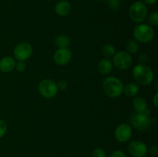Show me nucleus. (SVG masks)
Listing matches in <instances>:
<instances>
[{
	"mask_svg": "<svg viewBox=\"0 0 158 157\" xmlns=\"http://www.w3.org/2000/svg\"><path fill=\"white\" fill-rule=\"evenodd\" d=\"M99 1H107V0H99Z\"/></svg>",
	"mask_w": 158,
	"mask_h": 157,
	"instance_id": "obj_31",
	"label": "nucleus"
},
{
	"mask_svg": "<svg viewBox=\"0 0 158 157\" xmlns=\"http://www.w3.org/2000/svg\"><path fill=\"white\" fill-rule=\"evenodd\" d=\"M158 93H157L154 95V99H153V103H154V106H155L156 108H158Z\"/></svg>",
	"mask_w": 158,
	"mask_h": 157,
	"instance_id": "obj_29",
	"label": "nucleus"
},
{
	"mask_svg": "<svg viewBox=\"0 0 158 157\" xmlns=\"http://www.w3.org/2000/svg\"><path fill=\"white\" fill-rule=\"evenodd\" d=\"M133 108L136 113H146L148 111V103L142 97H136L133 101Z\"/></svg>",
	"mask_w": 158,
	"mask_h": 157,
	"instance_id": "obj_14",
	"label": "nucleus"
},
{
	"mask_svg": "<svg viewBox=\"0 0 158 157\" xmlns=\"http://www.w3.org/2000/svg\"><path fill=\"white\" fill-rule=\"evenodd\" d=\"M128 150L134 157H144L148 152V146L138 140H134L128 145Z\"/></svg>",
	"mask_w": 158,
	"mask_h": 157,
	"instance_id": "obj_10",
	"label": "nucleus"
},
{
	"mask_svg": "<svg viewBox=\"0 0 158 157\" xmlns=\"http://www.w3.org/2000/svg\"><path fill=\"white\" fill-rule=\"evenodd\" d=\"M71 9H72V6L70 3L69 2L63 0L57 2V4L56 5L55 12L59 16L63 17L69 15L71 12Z\"/></svg>",
	"mask_w": 158,
	"mask_h": 157,
	"instance_id": "obj_12",
	"label": "nucleus"
},
{
	"mask_svg": "<svg viewBox=\"0 0 158 157\" xmlns=\"http://www.w3.org/2000/svg\"><path fill=\"white\" fill-rule=\"evenodd\" d=\"M19 72H23L26 70V64L24 61H19L18 62L15 64V67Z\"/></svg>",
	"mask_w": 158,
	"mask_h": 157,
	"instance_id": "obj_24",
	"label": "nucleus"
},
{
	"mask_svg": "<svg viewBox=\"0 0 158 157\" xmlns=\"http://www.w3.org/2000/svg\"><path fill=\"white\" fill-rule=\"evenodd\" d=\"M154 35V30L149 25L140 24L136 26L134 30L135 40L141 43H148L152 41Z\"/></svg>",
	"mask_w": 158,
	"mask_h": 157,
	"instance_id": "obj_3",
	"label": "nucleus"
},
{
	"mask_svg": "<svg viewBox=\"0 0 158 157\" xmlns=\"http://www.w3.org/2000/svg\"><path fill=\"white\" fill-rule=\"evenodd\" d=\"M151 157H157V156H151Z\"/></svg>",
	"mask_w": 158,
	"mask_h": 157,
	"instance_id": "obj_32",
	"label": "nucleus"
},
{
	"mask_svg": "<svg viewBox=\"0 0 158 157\" xmlns=\"http://www.w3.org/2000/svg\"><path fill=\"white\" fill-rule=\"evenodd\" d=\"M131 123L136 129L139 131H146L151 125V119L146 113H134L131 116Z\"/></svg>",
	"mask_w": 158,
	"mask_h": 157,
	"instance_id": "obj_6",
	"label": "nucleus"
},
{
	"mask_svg": "<svg viewBox=\"0 0 158 157\" xmlns=\"http://www.w3.org/2000/svg\"><path fill=\"white\" fill-rule=\"evenodd\" d=\"M92 157H106V152L101 148H96L93 151Z\"/></svg>",
	"mask_w": 158,
	"mask_h": 157,
	"instance_id": "obj_21",
	"label": "nucleus"
},
{
	"mask_svg": "<svg viewBox=\"0 0 158 157\" xmlns=\"http://www.w3.org/2000/svg\"><path fill=\"white\" fill-rule=\"evenodd\" d=\"M56 45L59 49H63V48H67L70 45V38L68 35H60L57 36L56 38Z\"/></svg>",
	"mask_w": 158,
	"mask_h": 157,
	"instance_id": "obj_17",
	"label": "nucleus"
},
{
	"mask_svg": "<svg viewBox=\"0 0 158 157\" xmlns=\"http://www.w3.org/2000/svg\"><path fill=\"white\" fill-rule=\"evenodd\" d=\"M72 58V52L67 48L58 49L53 55V60L59 66H65L70 62Z\"/></svg>",
	"mask_w": 158,
	"mask_h": 157,
	"instance_id": "obj_11",
	"label": "nucleus"
},
{
	"mask_svg": "<svg viewBox=\"0 0 158 157\" xmlns=\"http://www.w3.org/2000/svg\"><path fill=\"white\" fill-rule=\"evenodd\" d=\"M148 61H149V57L146 54H142L139 56V62H140V64L146 65V63H148Z\"/></svg>",
	"mask_w": 158,
	"mask_h": 157,
	"instance_id": "obj_26",
	"label": "nucleus"
},
{
	"mask_svg": "<svg viewBox=\"0 0 158 157\" xmlns=\"http://www.w3.org/2000/svg\"><path fill=\"white\" fill-rule=\"evenodd\" d=\"M108 6L112 9H117L120 6V1L119 0H107Z\"/></svg>",
	"mask_w": 158,
	"mask_h": 157,
	"instance_id": "obj_23",
	"label": "nucleus"
},
{
	"mask_svg": "<svg viewBox=\"0 0 158 157\" xmlns=\"http://www.w3.org/2000/svg\"><path fill=\"white\" fill-rule=\"evenodd\" d=\"M157 0H143L144 2V4H148V5H154L157 2Z\"/></svg>",
	"mask_w": 158,
	"mask_h": 157,
	"instance_id": "obj_30",
	"label": "nucleus"
},
{
	"mask_svg": "<svg viewBox=\"0 0 158 157\" xmlns=\"http://www.w3.org/2000/svg\"><path fill=\"white\" fill-rule=\"evenodd\" d=\"M148 8L142 2H136L131 5L129 9L130 18L137 23H141L148 17Z\"/></svg>",
	"mask_w": 158,
	"mask_h": 157,
	"instance_id": "obj_4",
	"label": "nucleus"
},
{
	"mask_svg": "<svg viewBox=\"0 0 158 157\" xmlns=\"http://www.w3.org/2000/svg\"><path fill=\"white\" fill-rule=\"evenodd\" d=\"M148 22L151 26H158V13L157 12H154L150 14L149 16H148Z\"/></svg>",
	"mask_w": 158,
	"mask_h": 157,
	"instance_id": "obj_20",
	"label": "nucleus"
},
{
	"mask_svg": "<svg viewBox=\"0 0 158 157\" xmlns=\"http://www.w3.org/2000/svg\"><path fill=\"white\" fill-rule=\"evenodd\" d=\"M113 68V64L110 60L108 58H103L100 61L98 64V70L103 75H107L111 72Z\"/></svg>",
	"mask_w": 158,
	"mask_h": 157,
	"instance_id": "obj_15",
	"label": "nucleus"
},
{
	"mask_svg": "<svg viewBox=\"0 0 158 157\" xmlns=\"http://www.w3.org/2000/svg\"><path fill=\"white\" fill-rule=\"evenodd\" d=\"M133 76L138 84L148 86L154 80V72L146 65L138 64L133 69Z\"/></svg>",
	"mask_w": 158,
	"mask_h": 157,
	"instance_id": "obj_1",
	"label": "nucleus"
},
{
	"mask_svg": "<svg viewBox=\"0 0 158 157\" xmlns=\"http://www.w3.org/2000/svg\"><path fill=\"white\" fill-rule=\"evenodd\" d=\"M150 152L152 155L154 156H157V153H158V149H157V146H154L151 148L150 149Z\"/></svg>",
	"mask_w": 158,
	"mask_h": 157,
	"instance_id": "obj_28",
	"label": "nucleus"
},
{
	"mask_svg": "<svg viewBox=\"0 0 158 157\" xmlns=\"http://www.w3.org/2000/svg\"><path fill=\"white\" fill-rule=\"evenodd\" d=\"M110 157H127L126 154L121 150H115L112 152Z\"/></svg>",
	"mask_w": 158,
	"mask_h": 157,
	"instance_id": "obj_27",
	"label": "nucleus"
},
{
	"mask_svg": "<svg viewBox=\"0 0 158 157\" xmlns=\"http://www.w3.org/2000/svg\"><path fill=\"white\" fill-rule=\"evenodd\" d=\"M127 52L131 55V54H136L139 50L138 42L135 39H131L127 42L126 46Z\"/></svg>",
	"mask_w": 158,
	"mask_h": 157,
	"instance_id": "obj_18",
	"label": "nucleus"
},
{
	"mask_svg": "<svg viewBox=\"0 0 158 157\" xmlns=\"http://www.w3.org/2000/svg\"><path fill=\"white\" fill-rule=\"evenodd\" d=\"M39 92L46 99L53 98L58 93V88L55 82L50 79H43L39 84Z\"/></svg>",
	"mask_w": 158,
	"mask_h": 157,
	"instance_id": "obj_5",
	"label": "nucleus"
},
{
	"mask_svg": "<svg viewBox=\"0 0 158 157\" xmlns=\"http://www.w3.org/2000/svg\"><path fill=\"white\" fill-rule=\"evenodd\" d=\"M56 85L58 90L60 91H64L67 88V83L65 80H60L58 82V83H56Z\"/></svg>",
	"mask_w": 158,
	"mask_h": 157,
	"instance_id": "obj_25",
	"label": "nucleus"
},
{
	"mask_svg": "<svg viewBox=\"0 0 158 157\" xmlns=\"http://www.w3.org/2000/svg\"><path fill=\"white\" fill-rule=\"evenodd\" d=\"M14 57L18 61H25L28 59L32 54V47L29 42L19 43L14 49Z\"/></svg>",
	"mask_w": 158,
	"mask_h": 157,
	"instance_id": "obj_8",
	"label": "nucleus"
},
{
	"mask_svg": "<svg viewBox=\"0 0 158 157\" xmlns=\"http://www.w3.org/2000/svg\"><path fill=\"white\" fill-rule=\"evenodd\" d=\"M7 131V124L2 119H0V139L4 136Z\"/></svg>",
	"mask_w": 158,
	"mask_h": 157,
	"instance_id": "obj_22",
	"label": "nucleus"
},
{
	"mask_svg": "<svg viewBox=\"0 0 158 157\" xmlns=\"http://www.w3.org/2000/svg\"><path fill=\"white\" fill-rule=\"evenodd\" d=\"M132 128L130 125L123 123L116 128L114 135L115 138L119 143H124L129 141L132 136Z\"/></svg>",
	"mask_w": 158,
	"mask_h": 157,
	"instance_id": "obj_9",
	"label": "nucleus"
},
{
	"mask_svg": "<svg viewBox=\"0 0 158 157\" xmlns=\"http://www.w3.org/2000/svg\"><path fill=\"white\" fill-rule=\"evenodd\" d=\"M114 64L117 69L120 70H125L131 66L133 59L131 55L125 51H121L114 54Z\"/></svg>",
	"mask_w": 158,
	"mask_h": 157,
	"instance_id": "obj_7",
	"label": "nucleus"
},
{
	"mask_svg": "<svg viewBox=\"0 0 158 157\" xmlns=\"http://www.w3.org/2000/svg\"><path fill=\"white\" fill-rule=\"evenodd\" d=\"M103 89L105 94L110 98H117L123 93V85L117 77L109 76L103 82Z\"/></svg>",
	"mask_w": 158,
	"mask_h": 157,
	"instance_id": "obj_2",
	"label": "nucleus"
},
{
	"mask_svg": "<svg viewBox=\"0 0 158 157\" xmlns=\"http://www.w3.org/2000/svg\"><path fill=\"white\" fill-rule=\"evenodd\" d=\"M15 60L12 57L6 56L0 60V71L2 72H10L15 67Z\"/></svg>",
	"mask_w": 158,
	"mask_h": 157,
	"instance_id": "obj_13",
	"label": "nucleus"
},
{
	"mask_svg": "<svg viewBox=\"0 0 158 157\" xmlns=\"http://www.w3.org/2000/svg\"><path fill=\"white\" fill-rule=\"evenodd\" d=\"M116 52L115 47L111 44H106L102 48V52L106 57H111L114 55Z\"/></svg>",
	"mask_w": 158,
	"mask_h": 157,
	"instance_id": "obj_19",
	"label": "nucleus"
},
{
	"mask_svg": "<svg viewBox=\"0 0 158 157\" xmlns=\"http://www.w3.org/2000/svg\"><path fill=\"white\" fill-rule=\"evenodd\" d=\"M125 95L128 97H134L137 95L139 92L138 85L134 83H127L125 86H123V91Z\"/></svg>",
	"mask_w": 158,
	"mask_h": 157,
	"instance_id": "obj_16",
	"label": "nucleus"
}]
</instances>
